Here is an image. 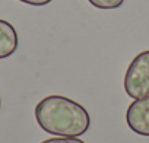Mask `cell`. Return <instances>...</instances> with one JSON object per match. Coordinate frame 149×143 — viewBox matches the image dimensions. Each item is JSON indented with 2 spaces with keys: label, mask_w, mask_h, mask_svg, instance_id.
<instances>
[{
  "label": "cell",
  "mask_w": 149,
  "mask_h": 143,
  "mask_svg": "<svg viewBox=\"0 0 149 143\" xmlns=\"http://www.w3.org/2000/svg\"><path fill=\"white\" fill-rule=\"evenodd\" d=\"M35 118L44 131L60 137L82 136L91 124L89 114L81 104L61 95L41 99L35 107Z\"/></svg>",
  "instance_id": "obj_1"
},
{
  "label": "cell",
  "mask_w": 149,
  "mask_h": 143,
  "mask_svg": "<svg viewBox=\"0 0 149 143\" xmlns=\"http://www.w3.org/2000/svg\"><path fill=\"white\" fill-rule=\"evenodd\" d=\"M124 91L133 99L149 96V50L132 60L124 75Z\"/></svg>",
  "instance_id": "obj_2"
},
{
  "label": "cell",
  "mask_w": 149,
  "mask_h": 143,
  "mask_svg": "<svg viewBox=\"0 0 149 143\" xmlns=\"http://www.w3.org/2000/svg\"><path fill=\"white\" fill-rule=\"evenodd\" d=\"M127 126L140 136H149V96L134 99L126 112Z\"/></svg>",
  "instance_id": "obj_3"
},
{
  "label": "cell",
  "mask_w": 149,
  "mask_h": 143,
  "mask_svg": "<svg viewBox=\"0 0 149 143\" xmlns=\"http://www.w3.org/2000/svg\"><path fill=\"white\" fill-rule=\"evenodd\" d=\"M18 48V34L12 24L0 19V58L12 56Z\"/></svg>",
  "instance_id": "obj_4"
},
{
  "label": "cell",
  "mask_w": 149,
  "mask_h": 143,
  "mask_svg": "<svg viewBox=\"0 0 149 143\" xmlns=\"http://www.w3.org/2000/svg\"><path fill=\"white\" fill-rule=\"evenodd\" d=\"M88 2L95 6L97 9H105V10H110V9H117L120 8L124 0H88Z\"/></svg>",
  "instance_id": "obj_5"
},
{
  "label": "cell",
  "mask_w": 149,
  "mask_h": 143,
  "mask_svg": "<svg viewBox=\"0 0 149 143\" xmlns=\"http://www.w3.org/2000/svg\"><path fill=\"white\" fill-rule=\"evenodd\" d=\"M41 143H85V142L78 137H51Z\"/></svg>",
  "instance_id": "obj_6"
},
{
  "label": "cell",
  "mask_w": 149,
  "mask_h": 143,
  "mask_svg": "<svg viewBox=\"0 0 149 143\" xmlns=\"http://www.w3.org/2000/svg\"><path fill=\"white\" fill-rule=\"evenodd\" d=\"M21 2L31 5V6H44V5H48L50 2H53V0H21Z\"/></svg>",
  "instance_id": "obj_7"
},
{
  "label": "cell",
  "mask_w": 149,
  "mask_h": 143,
  "mask_svg": "<svg viewBox=\"0 0 149 143\" xmlns=\"http://www.w3.org/2000/svg\"><path fill=\"white\" fill-rule=\"evenodd\" d=\"M0 105H2V101H0Z\"/></svg>",
  "instance_id": "obj_8"
}]
</instances>
